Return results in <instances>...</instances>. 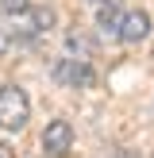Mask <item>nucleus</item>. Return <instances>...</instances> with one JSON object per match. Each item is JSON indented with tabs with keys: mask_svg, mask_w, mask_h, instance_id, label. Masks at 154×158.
Wrapping results in <instances>:
<instances>
[{
	"mask_svg": "<svg viewBox=\"0 0 154 158\" xmlns=\"http://www.w3.org/2000/svg\"><path fill=\"white\" fill-rule=\"evenodd\" d=\"M0 158H15V154H12V147H8V143H0Z\"/></svg>",
	"mask_w": 154,
	"mask_h": 158,
	"instance_id": "nucleus-10",
	"label": "nucleus"
},
{
	"mask_svg": "<svg viewBox=\"0 0 154 158\" xmlns=\"http://www.w3.org/2000/svg\"><path fill=\"white\" fill-rule=\"evenodd\" d=\"M31 120V100L19 85H0V127L4 131H23Z\"/></svg>",
	"mask_w": 154,
	"mask_h": 158,
	"instance_id": "nucleus-2",
	"label": "nucleus"
},
{
	"mask_svg": "<svg viewBox=\"0 0 154 158\" xmlns=\"http://www.w3.org/2000/svg\"><path fill=\"white\" fill-rule=\"evenodd\" d=\"M50 73H54V81L66 85V89H89V85L96 81V73H92L89 58H73V54L58 58V62L50 66Z\"/></svg>",
	"mask_w": 154,
	"mask_h": 158,
	"instance_id": "nucleus-3",
	"label": "nucleus"
},
{
	"mask_svg": "<svg viewBox=\"0 0 154 158\" xmlns=\"http://www.w3.org/2000/svg\"><path fill=\"white\" fill-rule=\"evenodd\" d=\"M150 35V12L146 8H131L123 15V31H120V43H143Z\"/></svg>",
	"mask_w": 154,
	"mask_h": 158,
	"instance_id": "nucleus-5",
	"label": "nucleus"
},
{
	"mask_svg": "<svg viewBox=\"0 0 154 158\" xmlns=\"http://www.w3.org/2000/svg\"><path fill=\"white\" fill-rule=\"evenodd\" d=\"M108 158H139V154H135V151H127V147H120V151H112Z\"/></svg>",
	"mask_w": 154,
	"mask_h": 158,
	"instance_id": "nucleus-9",
	"label": "nucleus"
},
{
	"mask_svg": "<svg viewBox=\"0 0 154 158\" xmlns=\"http://www.w3.org/2000/svg\"><path fill=\"white\" fill-rule=\"evenodd\" d=\"M12 35H8V27H0V54H8V50H12Z\"/></svg>",
	"mask_w": 154,
	"mask_h": 158,
	"instance_id": "nucleus-8",
	"label": "nucleus"
},
{
	"mask_svg": "<svg viewBox=\"0 0 154 158\" xmlns=\"http://www.w3.org/2000/svg\"><path fill=\"white\" fill-rule=\"evenodd\" d=\"M89 4H92V8H104V4H112V0H89Z\"/></svg>",
	"mask_w": 154,
	"mask_h": 158,
	"instance_id": "nucleus-11",
	"label": "nucleus"
},
{
	"mask_svg": "<svg viewBox=\"0 0 154 158\" xmlns=\"http://www.w3.org/2000/svg\"><path fill=\"white\" fill-rule=\"evenodd\" d=\"M123 15H127V12H123L116 0H112V4H104V8H96V31H100L104 39H120V31H123Z\"/></svg>",
	"mask_w": 154,
	"mask_h": 158,
	"instance_id": "nucleus-6",
	"label": "nucleus"
},
{
	"mask_svg": "<svg viewBox=\"0 0 154 158\" xmlns=\"http://www.w3.org/2000/svg\"><path fill=\"white\" fill-rule=\"evenodd\" d=\"M31 8V0H0V15L4 19H15V15H23Z\"/></svg>",
	"mask_w": 154,
	"mask_h": 158,
	"instance_id": "nucleus-7",
	"label": "nucleus"
},
{
	"mask_svg": "<svg viewBox=\"0 0 154 158\" xmlns=\"http://www.w3.org/2000/svg\"><path fill=\"white\" fill-rule=\"evenodd\" d=\"M50 23H54V8L31 4L23 15L8 19V35H12V43H35V39H43L50 31Z\"/></svg>",
	"mask_w": 154,
	"mask_h": 158,
	"instance_id": "nucleus-1",
	"label": "nucleus"
},
{
	"mask_svg": "<svg viewBox=\"0 0 154 158\" xmlns=\"http://www.w3.org/2000/svg\"><path fill=\"white\" fill-rule=\"evenodd\" d=\"M43 151L46 158H66L73 151V123L69 120H50L43 131Z\"/></svg>",
	"mask_w": 154,
	"mask_h": 158,
	"instance_id": "nucleus-4",
	"label": "nucleus"
}]
</instances>
